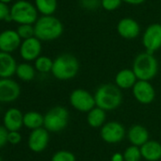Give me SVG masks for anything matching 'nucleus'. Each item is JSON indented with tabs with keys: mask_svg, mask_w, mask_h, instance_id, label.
Masks as SVG:
<instances>
[{
	"mask_svg": "<svg viewBox=\"0 0 161 161\" xmlns=\"http://www.w3.org/2000/svg\"><path fill=\"white\" fill-rule=\"evenodd\" d=\"M87 123L92 128H100L102 127L106 120V111L95 106L87 113Z\"/></svg>",
	"mask_w": 161,
	"mask_h": 161,
	"instance_id": "nucleus-21",
	"label": "nucleus"
},
{
	"mask_svg": "<svg viewBox=\"0 0 161 161\" xmlns=\"http://www.w3.org/2000/svg\"><path fill=\"white\" fill-rule=\"evenodd\" d=\"M24 125L31 130L40 128L44 125V116L36 111H30L24 114Z\"/></svg>",
	"mask_w": 161,
	"mask_h": 161,
	"instance_id": "nucleus-22",
	"label": "nucleus"
},
{
	"mask_svg": "<svg viewBox=\"0 0 161 161\" xmlns=\"http://www.w3.org/2000/svg\"><path fill=\"white\" fill-rule=\"evenodd\" d=\"M111 161H125L123 154L120 153H115L112 157H111Z\"/></svg>",
	"mask_w": 161,
	"mask_h": 161,
	"instance_id": "nucleus-35",
	"label": "nucleus"
},
{
	"mask_svg": "<svg viewBox=\"0 0 161 161\" xmlns=\"http://www.w3.org/2000/svg\"><path fill=\"white\" fill-rule=\"evenodd\" d=\"M101 136L107 143H119L125 136V129L118 121H108L101 127Z\"/></svg>",
	"mask_w": 161,
	"mask_h": 161,
	"instance_id": "nucleus-10",
	"label": "nucleus"
},
{
	"mask_svg": "<svg viewBox=\"0 0 161 161\" xmlns=\"http://www.w3.org/2000/svg\"><path fill=\"white\" fill-rule=\"evenodd\" d=\"M51 161H76V157L71 152L59 151L52 155Z\"/></svg>",
	"mask_w": 161,
	"mask_h": 161,
	"instance_id": "nucleus-29",
	"label": "nucleus"
},
{
	"mask_svg": "<svg viewBox=\"0 0 161 161\" xmlns=\"http://www.w3.org/2000/svg\"><path fill=\"white\" fill-rule=\"evenodd\" d=\"M146 0H122L123 3H126L128 5H132V6H138L143 4Z\"/></svg>",
	"mask_w": 161,
	"mask_h": 161,
	"instance_id": "nucleus-34",
	"label": "nucleus"
},
{
	"mask_svg": "<svg viewBox=\"0 0 161 161\" xmlns=\"http://www.w3.org/2000/svg\"><path fill=\"white\" fill-rule=\"evenodd\" d=\"M117 31L121 38L125 40H134L139 36L141 28L138 22L134 18L123 17L117 24Z\"/></svg>",
	"mask_w": 161,
	"mask_h": 161,
	"instance_id": "nucleus-12",
	"label": "nucleus"
},
{
	"mask_svg": "<svg viewBox=\"0 0 161 161\" xmlns=\"http://www.w3.org/2000/svg\"><path fill=\"white\" fill-rule=\"evenodd\" d=\"M79 3L80 8L89 12L97 11L101 7V0H80Z\"/></svg>",
	"mask_w": 161,
	"mask_h": 161,
	"instance_id": "nucleus-30",
	"label": "nucleus"
},
{
	"mask_svg": "<svg viewBox=\"0 0 161 161\" xmlns=\"http://www.w3.org/2000/svg\"><path fill=\"white\" fill-rule=\"evenodd\" d=\"M122 3V0H101V7L106 12H114L117 11Z\"/></svg>",
	"mask_w": 161,
	"mask_h": 161,
	"instance_id": "nucleus-28",
	"label": "nucleus"
},
{
	"mask_svg": "<svg viewBox=\"0 0 161 161\" xmlns=\"http://www.w3.org/2000/svg\"><path fill=\"white\" fill-rule=\"evenodd\" d=\"M64 25L54 15H42L34 23V34L42 42L55 41L62 36Z\"/></svg>",
	"mask_w": 161,
	"mask_h": 161,
	"instance_id": "nucleus-1",
	"label": "nucleus"
},
{
	"mask_svg": "<svg viewBox=\"0 0 161 161\" xmlns=\"http://www.w3.org/2000/svg\"><path fill=\"white\" fill-rule=\"evenodd\" d=\"M80 70L78 59L70 53H63L53 60L51 74L59 80H69L74 79Z\"/></svg>",
	"mask_w": 161,
	"mask_h": 161,
	"instance_id": "nucleus-3",
	"label": "nucleus"
},
{
	"mask_svg": "<svg viewBox=\"0 0 161 161\" xmlns=\"http://www.w3.org/2000/svg\"><path fill=\"white\" fill-rule=\"evenodd\" d=\"M52 65H53V60L45 55H40L34 61V67L36 71L43 73V74L51 72Z\"/></svg>",
	"mask_w": 161,
	"mask_h": 161,
	"instance_id": "nucleus-25",
	"label": "nucleus"
},
{
	"mask_svg": "<svg viewBox=\"0 0 161 161\" xmlns=\"http://www.w3.org/2000/svg\"><path fill=\"white\" fill-rule=\"evenodd\" d=\"M34 5L42 15H53L58 8V0H35Z\"/></svg>",
	"mask_w": 161,
	"mask_h": 161,
	"instance_id": "nucleus-24",
	"label": "nucleus"
},
{
	"mask_svg": "<svg viewBox=\"0 0 161 161\" xmlns=\"http://www.w3.org/2000/svg\"><path fill=\"white\" fill-rule=\"evenodd\" d=\"M22 39L14 30H6L0 32V50L12 53L20 47Z\"/></svg>",
	"mask_w": 161,
	"mask_h": 161,
	"instance_id": "nucleus-15",
	"label": "nucleus"
},
{
	"mask_svg": "<svg viewBox=\"0 0 161 161\" xmlns=\"http://www.w3.org/2000/svg\"><path fill=\"white\" fill-rule=\"evenodd\" d=\"M142 46L145 51L154 53L161 48V24H150L142 33Z\"/></svg>",
	"mask_w": 161,
	"mask_h": 161,
	"instance_id": "nucleus-8",
	"label": "nucleus"
},
{
	"mask_svg": "<svg viewBox=\"0 0 161 161\" xmlns=\"http://www.w3.org/2000/svg\"><path fill=\"white\" fill-rule=\"evenodd\" d=\"M0 1L3 2V3H6V4H9L13 1V0H0Z\"/></svg>",
	"mask_w": 161,
	"mask_h": 161,
	"instance_id": "nucleus-36",
	"label": "nucleus"
},
{
	"mask_svg": "<svg viewBox=\"0 0 161 161\" xmlns=\"http://www.w3.org/2000/svg\"><path fill=\"white\" fill-rule=\"evenodd\" d=\"M68 120V110L61 105L54 106L44 116V127L48 132H60L67 126Z\"/></svg>",
	"mask_w": 161,
	"mask_h": 161,
	"instance_id": "nucleus-6",
	"label": "nucleus"
},
{
	"mask_svg": "<svg viewBox=\"0 0 161 161\" xmlns=\"http://www.w3.org/2000/svg\"><path fill=\"white\" fill-rule=\"evenodd\" d=\"M0 161H3V159H2V157H1V156H0Z\"/></svg>",
	"mask_w": 161,
	"mask_h": 161,
	"instance_id": "nucleus-37",
	"label": "nucleus"
},
{
	"mask_svg": "<svg viewBox=\"0 0 161 161\" xmlns=\"http://www.w3.org/2000/svg\"><path fill=\"white\" fill-rule=\"evenodd\" d=\"M16 76L24 82H31L35 78L36 75V69L33 65H31L29 63H22L20 64H17Z\"/></svg>",
	"mask_w": 161,
	"mask_h": 161,
	"instance_id": "nucleus-23",
	"label": "nucleus"
},
{
	"mask_svg": "<svg viewBox=\"0 0 161 161\" xmlns=\"http://www.w3.org/2000/svg\"><path fill=\"white\" fill-rule=\"evenodd\" d=\"M21 94L18 83L11 78H0V103H13Z\"/></svg>",
	"mask_w": 161,
	"mask_h": 161,
	"instance_id": "nucleus-11",
	"label": "nucleus"
},
{
	"mask_svg": "<svg viewBox=\"0 0 161 161\" xmlns=\"http://www.w3.org/2000/svg\"><path fill=\"white\" fill-rule=\"evenodd\" d=\"M132 94L135 100L141 104H150L155 99V89L150 80H137L132 87Z\"/></svg>",
	"mask_w": 161,
	"mask_h": 161,
	"instance_id": "nucleus-9",
	"label": "nucleus"
},
{
	"mask_svg": "<svg viewBox=\"0 0 161 161\" xmlns=\"http://www.w3.org/2000/svg\"><path fill=\"white\" fill-rule=\"evenodd\" d=\"M17 33L21 37L22 40L29 39L31 37L35 36L34 34V25L31 24H21L18 26L16 30Z\"/></svg>",
	"mask_w": 161,
	"mask_h": 161,
	"instance_id": "nucleus-27",
	"label": "nucleus"
},
{
	"mask_svg": "<svg viewBox=\"0 0 161 161\" xmlns=\"http://www.w3.org/2000/svg\"><path fill=\"white\" fill-rule=\"evenodd\" d=\"M8 134L9 130L5 126L0 125V149L4 147L8 143Z\"/></svg>",
	"mask_w": 161,
	"mask_h": 161,
	"instance_id": "nucleus-33",
	"label": "nucleus"
},
{
	"mask_svg": "<svg viewBox=\"0 0 161 161\" xmlns=\"http://www.w3.org/2000/svg\"><path fill=\"white\" fill-rule=\"evenodd\" d=\"M12 20L19 25L21 24H31L38 19V11L35 5L31 4L26 0H19L15 2L11 8Z\"/></svg>",
	"mask_w": 161,
	"mask_h": 161,
	"instance_id": "nucleus-5",
	"label": "nucleus"
},
{
	"mask_svg": "<svg viewBox=\"0 0 161 161\" xmlns=\"http://www.w3.org/2000/svg\"><path fill=\"white\" fill-rule=\"evenodd\" d=\"M49 141V134L46 128L40 127L37 129L32 130L29 137V147L34 153H41L43 152Z\"/></svg>",
	"mask_w": 161,
	"mask_h": 161,
	"instance_id": "nucleus-14",
	"label": "nucleus"
},
{
	"mask_svg": "<svg viewBox=\"0 0 161 161\" xmlns=\"http://www.w3.org/2000/svg\"><path fill=\"white\" fill-rule=\"evenodd\" d=\"M132 69L137 80H151L158 72V62L153 53L143 51L138 53L134 61Z\"/></svg>",
	"mask_w": 161,
	"mask_h": 161,
	"instance_id": "nucleus-4",
	"label": "nucleus"
},
{
	"mask_svg": "<svg viewBox=\"0 0 161 161\" xmlns=\"http://www.w3.org/2000/svg\"><path fill=\"white\" fill-rule=\"evenodd\" d=\"M24 115L17 108H10L4 115V126L9 131H19L24 125Z\"/></svg>",
	"mask_w": 161,
	"mask_h": 161,
	"instance_id": "nucleus-17",
	"label": "nucleus"
},
{
	"mask_svg": "<svg viewBox=\"0 0 161 161\" xmlns=\"http://www.w3.org/2000/svg\"><path fill=\"white\" fill-rule=\"evenodd\" d=\"M69 103L77 111L88 113L96 106L94 95L84 88H76L69 95Z\"/></svg>",
	"mask_w": 161,
	"mask_h": 161,
	"instance_id": "nucleus-7",
	"label": "nucleus"
},
{
	"mask_svg": "<svg viewBox=\"0 0 161 161\" xmlns=\"http://www.w3.org/2000/svg\"><path fill=\"white\" fill-rule=\"evenodd\" d=\"M17 64L9 52L0 50V78H11L15 74Z\"/></svg>",
	"mask_w": 161,
	"mask_h": 161,
	"instance_id": "nucleus-18",
	"label": "nucleus"
},
{
	"mask_svg": "<svg viewBox=\"0 0 161 161\" xmlns=\"http://www.w3.org/2000/svg\"><path fill=\"white\" fill-rule=\"evenodd\" d=\"M123 157L125 161H139L142 157L140 149L138 148V146L132 145L126 148L123 153Z\"/></svg>",
	"mask_w": 161,
	"mask_h": 161,
	"instance_id": "nucleus-26",
	"label": "nucleus"
},
{
	"mask_svg": "<svg viewBox=\"0 0 161 161\" xmlns=\"http://www.w3.org/2000/svg\"><path fill=\"white\" fill-rule=\"evenodd\" d=\"M96 106L105 110L112 111L120 106L123 101L121 89L115 84H103L101 85L94 94Z\"/></svg>",
	"mask_w": 161,
	"mask_h": 161,
	"instance_id": "nucleus-2",
	"label": "nucleus"
},
{
	"mask_svg": "<svg viewBox=\"0 0 161 161\" xmlns=\"http://www.w3.org/2000/svg\"><path fill=\"white\" fill-rule=\"evenodd\" d=\"M20 55L26 62L35 61L42 52V41L33 36L22 41L20 46Z\"/></svg>",
	"mask_w": 161,
	"mask_h": 161,
	"instance_id": "nucleus-13",
	"label": "nucleus"
},
{
	"mask_svg": "<svg viewBox=\"0 0 161 161\" xmlns=\"http://www.w3.org/2000/svg\"><path fill=\"white\" fill-rule=\"evenodd\" d=\"M115 85L121 90L132 89L136 83L137 78L132 68L120 69L115 76Z\"/></svg>",
	"mask_w": 161,
	"mask_h": 161,
	"instance_id": "nucleus-16",
	"label": "nucleus"
},
{
	"mask_svg": "<svg viewBox=\"0 0 161 161\" xmlns=\"http://www.w3.org/2000/svg\"><path fill=\"white\" fill-rule=\"evenodd\" d=\"M127 136L132 145L139 147L149 140V132L144 126L140 124H135L128 130Z\"/></svg>",
	"mask_w": 161,
	"mask_h": 161,
	"instance_id": "nucleus-19",
	"label": "nucleus"
},
{
	"mask_svg": "<svg viewBox=\"0 0 161 161\" xmlns=\"http://www.w3.org/2000/svg\"><path fill=\"white\" fill-rule=\"evenodd\" d=\"M143 158L148 161H157L161 158V144L155 140H148L140 146Z\"/></svg>",
	"mask_w": 161,
	"mask_h": 161,
	"instance_id": "nucleus-20",
	"label": "nucleus"
},
{
	"mask_svg": "<svg viewBox=\"0 0 161 161\" xmlns=\"http://www.w3.org/2000/svg\"><path fill=\"white\" fill-rule=\"evenodd\" d=\"M0 21H13L11 16V8H9L8 4L0 1Z\"/></svg>",
	"mask_w": 161,
	"mask_h": 161,
	"instance_id": "nucleus-31",
	"label": "nucleus"
},
{
	"mask_svg": "<svg viewBox=\"0 0 161 161\" xmlns=\"http://www.w3.org/2000/svg\"><path fill=\"white\" fill-rule=\"evenodd\" d=\"M21 140H22V136L18 131H9V134H8V142L9 143H11L13 145H16V144L20 143Z\"/></svg>",
	"mask_w": 161,
	"mask_h": 161,
	"instance_id": "nucleus-32",
	"label": "nucleus"
}]
</instances>
